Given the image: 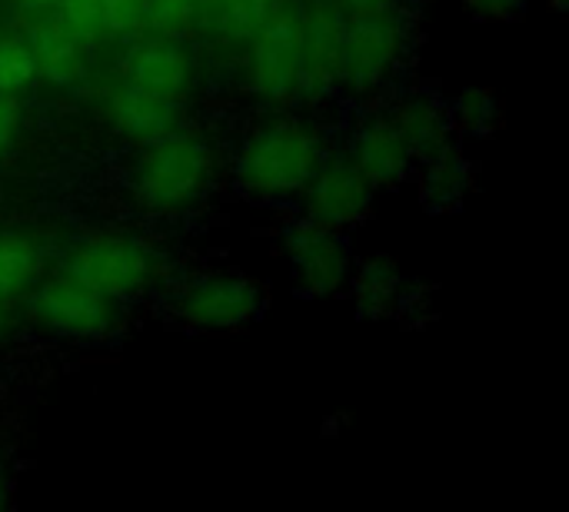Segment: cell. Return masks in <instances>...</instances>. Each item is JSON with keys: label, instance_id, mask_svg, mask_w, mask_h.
Returning <instances> with one entry per match:
<instances>
[{"label": "cell", "instance_id": "1", "mask_svg": "<svg viewBox=\"0 0 569 512\" xmlns=\"http://www.w3.org/2000/svg\"><path fill=\"white\" fill-rule=\"evenodd\" d=\"M223 173L220 143L203 127L177 123L140 143L127 163V200L150 220H183L217 190Z\"/></svg>", "mask_w": 569, "mask_h": 512}, {"label": "cell", "instance_id": "2", "mask_svg": "<svg viewBox=\"0 0 569 512\" xmlns=\"http://www.w3.org/2000/svg\"><path fill=\"white\" fill-rule=\"evenodd\" d=\"M327 153L330 133L317 117L277 110L247 127L230 157V177L237 193L250 203H297Z\"/></svg>", "mask_w": 569, "mask_h": 512}, {"label": "cell", "instance_id": "3", "mask_svg": "<svg viewBox=\"0 0 569 512\" xmlns=\"http://www.w3.org/2000/svg\"><path fill=\"white\" fill-rule=\"evenodd\" d=\"M63 273L87 283L107 300L127 303L163 280L160 247L127 227H97L80 233L63 257Z\"/></svg>", "mask_w": 569, "mask_h": 512}, {"label": "cell", "instance_id": "4", "mask_svg": "<svg viewBox=\"0 0 569 512\" xmlns=\"http://www.w3.org/2000/svg\"><path fill=\"white\" fill-rule=\"evenodd\" d=\"M413 33L400 10L347 17L340 47V90L350 97L383 93L407 63Z\"/></svg>", "mask_w": 569, "mask_h": 512}, {"label": "cell", "instance_id": "5", "mask_svg": "<svg viewBox=\"0 0 569 512\" xmlns=\"http://www.w3.org/2000/svg\"><path fill=\"white\" fill-rule=\"evenodd\" d=\"M27 310L43 333L70 343H100L120 330V303L100 297L63 270L37 280L27 293Z\"/></svg>", "mask_w": 569, "mask_h": 512}, {"label": "cell", "instance_id": "6", "mask_svg": "<svg viewBox=\"0 0 569 512\" xmlns=\"http://www.w3.org/2000/svg\"><path fill=\"white\" fill-rule=\"evenodd\" d=\"M243 87L253 100L283 107L297 100L300 83V13L277 10L247 37Z\"/></svg>", "mask_w": 569, "mask_h": 512}, {"label": "cell", "instance_id": "7", "mask_svg": "<svg viewBox=\"0 0 569 512\" xmlns=\"http://www.w3.org/2000/svg\"><path fill=\"white\" fill-rule=\"evenodd\" d=\"M263 310V290L240 273H207L187 280L173 300L170 317L193 333H227L253 323Z\"/></svg>", "mask_w": 569, "mask_h": 512}, {"label": "cell", "instance_id": "8", "mask_svg": "<svg viewBox=\"0 0 569 512\" xmlns=\"http://www.w3.org/2000/svg\"><path fill=\"white\" fill-rule=\"evenodd\" d=\"M283 257L297 290L317 300L343 293L357 263L353 247L340 230L320 227L303 217L283 230Z\"/></svg>", "mask_w": 569, "mask_h": 512}, {"label": "cell", "instance_id": "9", "mask_svg": "<svg viewBox=\"0 0 569 512\" xmlns=\"http://www.w3.org/2000/svg\"><path fill=\"white\" fill-rule=\"evenodd\" d=\"M373 197H377L373 183L350 163L347 153H327V160L300 190L297 203L303 220L347 233L350 227L367 220Z\"/></svg>", "mask_w": 569, "mask_h": 512}, {"label": "cell", "instance_id": "10", "mask_svg": "<svg viewBox=\"0 0 569 512\" xmlns=\"http://www.w3.org/2000/svg\"><path fill=\"white\" fill-rule=\"evenodd\" d=\"M347 13L333 0H313L300 13V83L297 100L323 103L340 90V47Z\"/></svg>", "mask_w": 569, "mask_h": 512}, {"label": "cell", "instance_id": "11", "mask_svg": "<svg viewBox=\"0 0 569 512\" xmlns=\"http://www.w3.org/2000/svg\"><path fill=\"white\" fill-rule=\"evenodd\" d=\"M343 153L373 183V190H393L417 170V157L387 110L357 120L347 133Z\"/></svg>", "mask_w": 569, "mask_h": 512}, {"label": "cell", "instance_id": "12", "mask_svg": "<svg viewBox=\"0 0 569 512\" xmlns=\"http://www.w3.org/2000/svg\"><path fill=\"white\" fill-rule=\"evenodd\" d=\"M123 77L150 93H160L167 100L190 97L197 83V63L193 53L180 43V37L150 33L137 37L123 53Z\"/></svg>", "mask_w": 569, "mask_h": 512}, {"label": "cell", "instance_id": "13", "mask_svg": "<svg viewBox=\"0 0 569 512\" xmlns=\"http://www.w3.org/2000/svg\"><path fill=\"white\" fill-rule=\"evenodd\" d=\"M390 120L410 143L417 163L440 157L457 147V127L450 117V103L430 90H407L387 107Z\"/></svg>", "mask_w": 569, "mask_h": 512}, {"label": "cell", "instance_id": "14", "mask_svg": "<svg viewBox=\"0 0 569 512\" xmlns=\"http://www.w3.org/2000/svg\"><path fill=\"white\" fill-rule=\"evenodd\" d=\"M103 120L117 137L140 147L180 123V103L123 80L103 97Z\"/></svg>", "mask_w": 569, "mask_h": 512}, {"label": "cell", "instance_id": "15", "mask_svg": "<svg viewBox=\"0 0 569 512\" xmlns=\"http://www.w3.org/2000/svg\"><path fill=\"white\" fill-rule=\"evenodd\" d=\"M37 80L57 87V90H73L87 77V43L67 33L53 17L43 23H33L27 33Z\"/></svg>", "mask_w": 569, "mask_h": 512}, {"label": "cell", "instance_id": "16", "mask_svg": "<svg viewBox=\"0 0 569 512\" xmlns=\"http://www.w3.org/2000/svg\"><path fill=\"white\" fill-rule=\"evenodd\" d=\"M347 290L353 293V307L363 320H387L407 300V277L390 257L373 253L363 263H353Z\"/></svg>", "mask_w": 569, "mask_h": 512}, {"label": "cell", "instance_id": "17", "mask_svg": "<svg viewBox=\"0 0 569 512\" xmlns=\"http://www.w3.org/2000/svg\"><path fill=\"white\" fill-rule=\"evenodd\" d=\"M47 270V247L30 230H0V303L23 300Z\"/></svg>", "mask_w": 569, "mask_h": 512}, {"label": "cell", "instance_id": "18", "mask_svg": "<svg viewBox=\"0 0 569 512\" xmlns=\"http://www.w3.org/2000/svg\"><path fill=\"white\" fill-rule=\"evenodd\" d=\"M283 0H197V23L227 40H247L260 23H267Z\"/></svg>", "mask_w": 569, "mask_h": 512}, {"label": "cell", "instance_id": "19", "mask_svg": "<svg viewBox=\"0 0 569 512\" xmlns=\"http://www.w3.org/2000/svg\"><path fill=\"white\" fill-rule=\"evenodd\" d=\"M423 200L437 210H450L460 207L467 200V193L473 190V163L453 147L440 157L423 160Z\"/></svg>", "mask_w": 569, "mask_h": 512}, {"label": "cell", "instance_id": "20", "mask_svg": "<svg viewBox=\"0 0 569 512\" xmlns=\"http://www.w3.org/2000/svg\"><path fill=\"white\" fill-rule=\"evenodd\" d=\"M450 117L457 133H470V137H483L497 127L500 120V103L490 90L483 87H467L450 100Z\"/></svg>", "mask_w": 569, "mask_h": 512}, {"label": "cell", "instance_id": "21", "mask_svg": "<svg viewBox=\"0 0 569 512\" xmlns=\"http://www.w3.org/2000/svg\"><path fill=\"white\" fill-rule=\"evenodd\" d=\"M37 67L27 37H0V93L20 97L33 87Z\"/></svg>", "mask_w": 569, "mask_h": 512}, {"label": "cell", "instance_id": "22", "mask_svg": "<svg viewBox=\"0 0 569 512\" xmlns=\"http://www.w3.org/2000/svg\"><path fill=\"white\" fill-rule=\"evenodd\" d=\"M53 20L73 33L77 40H83L87 47L97 43L107 30H103V10H100V0H57L53 7Z\"/></svg>", "mask_w": 569, "mask_h": 512}, {"label": "cell", "instance_id": "23", "mask_svg": "<svg viewBox=\"0 0 569 512\" xmlns=\"http://www.w3.org/2000/svg\"><path fill=\"white\" fill-rule=\"evenodd\" d=\"M197 23V0H147L143 27L153 33L180 37Z\"/></svg>", "mask_w": 569, "mask_h": 512}, {"label": "cell", "instance_id": "24", "mask_svg": "<svg viewBox=\"0 0 569 512\" xmlns=\"http://www.w3.org/2000/svg\"><path fill=\"white\" fill-rule=\"evenodd\" d=\"M100 10H103V30L113 37H133L143 30L147 0H100Z\"/></svg>", "mask_w": 569, "mask_h": 512}, {"label": "cell", "instance_id": "25", "mask_svg": "<svg viewBox=\"0 0 569 512\" xmlns=\"http://www.w3.org/2000/svg\"><path fill=\"white\" fill-rule=\"evenodd\" d=\"M20 133H23V107H20V97L0 93V160L20 143Z\"/></svg>", "mask_w": 569, "mask_h": 512}, {"label": "cell", "instance_id": "26", "mask_svg": "<svg viewBox=\"0 0 569 512\" xmlns=\"http://www.w3.org/2000/svg\"><path fill=\"white\" fill-rule=\"evenodd\" d=\"M530 0H463L467 13L483 20V23H503V20H517L527 10Z\"/></svg>", "mask_w": 569, "mask_h": 512}, {"label": "cell", "instance_id": "27", "mask_svg": "<svg viewBox=\"0 0 569 512\" xmlns=\"http://www.w3.org/2000/svg\"><path fill=\"white\" fill-rule=\"evenodd\" d=\"M347 17H367V13H390L400 10L403 0H333Z\"/></svg>", "mask_w": 569, "mask_h": 512}, {"label": "cell", "instance_id": "28", "mask_svg": "<svg viewBox=\"0 0 569 512\" xmlns=\"http://www.w3.org/2000/svg\"><path fill=\"white\" fill-rule=\"evenodd\" d=\"M57 0H17V7H23V10H50Z\"/></svg>", "mask_w": 569, "mask_h": 512}, {"label": "cell", "instance_id": "29", "mask_svg": "<svg viewBox=\"0 0 569 512\" xmlns=\"http://www.w3.org/2000/svg\"><path fill=\"white\" fill-rule=\"evenodd\" d=\"M7 500H10V480H7L3 470H0V510L7 506Z\"/></svg>", "mask_w": 569, "mask_h": 512}, {"label": "cell", "instance_id": "30", "mask_svg": "<svg viewBox=\"0 0 569 512\" xmlns=\"http://www.w3.org/2000/svg\"><path fill=\"white\" fill-rule=\"evenodd\" d=\"M3 330H7V310H3V303H0V337H3Z\"/></svg>", "mask_w": 569, "mask_h": 512}, {"label": "cell", "instance_id": "31", "mask_svg": "<svg viewBox=\"0 0 569 512\" xmlns=\"http://www.w3.org/2000/svg\"><path fill=\"white\" fill-rule=\"evenodd\" d=\"M553 10H567V0H553Z\"/></svg>", "mask_w": 569, "mask_h": 512}]
</instances>
